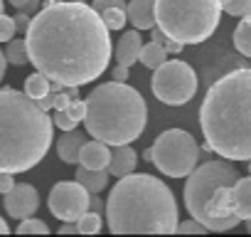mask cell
Segmentation results:
<instances>
[{
  "label": "cell",
  "mask_w": 251,
  "mask_h": 237,
  "mask_svg": "<svg viewBox=\"0 0 251 237\" xmlns=\"http://www.w3.org/2000/svg\"><path fill=\"white\" fill-rule=\"evenodd\" d=\"M54 94H57V91H54V89H50V91H47L45 96H40V99H37V104H40V109H45V111H50V109L54 106Z\"/></svg>",
  "instance_id": "e575fe53"
},
{
  "label": "cell",
  "mask_w": 251,
  "mask_h": 237,
  "mask_svg": "<svg viewBox=\"0 0 251 237\" xmlns=\"http://www.w3.org/2000/svg\"><path fill=\"white\" fill-rule=\"evenodd\" d=\"M76 183H81L89 193H101L108 185V173L106 171H99V168H84V166H79L76 168Z\"/></svg>",
  "instance_id": "ac0fdd59"
},
{
  "label": "cell",
  "mask_w": 251,
  "mask_h": 237,
  "mask_svg": "<svg viewBox=\"0 0 251 237\" xmlns=\"http://www.w3.org/2000/svg\"><path fill=\"white\" fill-rule=\"evenodd\" d=\"M23 13H27V15H35L37 10H40V0H27L25 3V8H20Z\"/></svg>",
  "instance_id": "f35d334b"
},
{
  "label": "cell",
  "mask_w": 251,
  "mask_h": 237,
  "mask_svg": "<svg viewBox=\"0 0 251 237\" xmlns=\"http://www.w3.org/2000/svg\"><path fill=\"white\" fill-rule=\"evenodd\" d=\"M74 3H89V0H74Z\"/></svg>",
  "instance_id": "7dc6e473"
},
{
  "label": "cell",
  "mask_w": 251,
  "mask_h": 237,
  "mask_svg": "<svg viewBox=\"0 0 251 237\" xmlns=\"http://www.w3.org/2000/svg\"><path fill=\"white\" fill-rule=\"evenodd\" d=\"M108 161H111V148H108V144H103V141H86L84 146H81V151H79V166H84V168H99V171H106V166H108Z\"/></svg>",
  "instance_id": "5bb4252c"
},
{
  "label": "cell",
  "mask_w": 251,
  "mask_h": 237,
  "mask_svg": "<svg viewBox=\"0 0 251 237\" xmlns=\"http://www.w3.org/2000/svg\"><path fill=\"white\" fill-rule=\"evenodd\" d=\"M5 67H8V59H5L3 52H0V82H3V77H5Z\"/></svg>",
  "instance_id": "b9f144b4"
},
{
  "label": "cell",
  "mask_w": 251,
  "mask_h": 237,
  "mask_svg": "<svg viewBox=\"0 0 251 237\" xmlns=\"http://www.w3.org/2000/svg\"><path fill=\"white\" fill-rule=\"evenodd\" d=\"M47 91H50V79H47L42 72H35V74L27 77V82H25V94H30L32 99H40V96H45Z\"/></svg>",
  "instance_id": "603a6c76"
},
{
  "label": "cell",
  "mask_w": 251,
  "mask_h": 237,
  "mask_svg": "<svg viewBox=\"0 0 251 237\" xmlns=\"http://www.w3.org/2000/svg\"><path fill=\"white\" fill-rule=\"evenodd\" d=\"M69 101H72V99L67 96V91H62V89H59V91L54 94V106H52V109H54V111H62V109H67V104H69Z\"/></svg>",
  "instance_id": "d590c367"
},
{
  "label": "cell",
  "mask_w": 251,
  "mask_h": 237,
  "mask_svg": "<svg viewBox=\"0 0 251 237\" xmlns=\"http://www.w3.org/2000/svg\"><path fill=\"white\" fill-rule=\"evenodd\" d=\"M136 166H138L136 151H133L128 144H121V146H113L111 161H108V166H106V173H108V176H116V178H123V176L133 173Z\"/></svg>",
  "instance_id": "7c38bea8"
},
{
  "label": "cell",
  "mask_w": 251,
  "mask_h": 237,
  "mask_svg": "<svg viewBox=\"0 0 251 237\" xmlns=\"http://www.w3.org/2000/svg\"><path fill=\"white\" fill-rule=\"evenodd\" d=\"M18 232L20 235H47L50 227H47V222H42L37 217H25V220H20Z\"/></svg>",
  "instance_id": "484cf974"
},
{
  "label": "cell",
  "mask_w": 251,
  "mask_h": 237,
  "mask_svg": "<svg viewBox=\"0 0 251 237\" xmlns=\"http://www.w3.org/2000/svg\"><path fill=\"white\" fill-rule=\"evenodd\" d=\"M151 89L158 101L168 106H182L197 94V74L182 59H165L160 67H155Z\"/></svg>",
  "instance_id": "9c48e42d"
},
{
  "label": "cell",
  "mask_w": 251,
  "mask_h": 237,
  "mask_svg": "<svg viewBox=\"0 0 251 237\" xmlns=\"http://www.w3.org/2000/svg\"><path fill=\"white\" fill-rule=\"evenodd\" d=\"M244 222H246V230L251 232V217H249V220H244Z\"/></svg>",
  "instance_id": "f6af8a7d"
},
{
  "label": "cell",
  "mask_w": 251,
  "mask_h": 237,
  "mask_svg": "<svg viewBox=\"0 0 251 237\" xmlns=\"http://www.w3.org/2000/svg\"><path fill=\"white\" fill-rule=\"evenodd\" d=\"M236 180H239V171L226 158L195 166V171L187 173V183H185V207H187V212L195 220L202 222L204 205L212 198V193L222 185H234Z\"/></svg>",
  "instance_id": "ba28073f"
},
{
  "label": "cell",
  "mask_w": 251,
  "mask_h": 237,
  "mask_svg": "<svg viewBox=\"0 0 251 237\" xmlns=\"http://www.w3.org/2000/svg\"><path fill=\"white\" fill-rule=\"evenodd\" d=\"M52 118L37 99L13 87L0 89V171H32L52 146Z\"/></svg>",
  "instance_id": "3957f363"
},
{
  "label": "cell",
  "mask_w": 251,
  "mask_h": 237,
  "mask_svg": "<svg viewBox=\"0 0 251 237\" xmlns=\"http://www.w3.org/2000/svg\"><path fill=\"white\" fill-rule=\"evenodd\" d=\"M3 55H5V59H8L10 64H15V67H23V64L30 62L25 40H8V47H5Z\"/></svg>",
  "instance_id": "44dd1931"
},
{
  "label": "cell",
  "mask_w": 251,
  "mask_h": 237,
  "mask_svg": "<svg viewBox=\"0 0 251 237\" xmlns=\"http://www.w3.org/2000/svg\"><path fill=\"white\" fill-rule=\"evenodd\" d=\"M10 232V227H8V222L3 220V217H0V235H8Z\"/></svg>",
  "instance_id": "7bdbcfd3"
},
{
  "label": "cell",
  "mask_w": 251,
  "mask_h": 237,
  "mask_svg": "<svg viewBox=\"0 0 251 237\" xmlns=\"http://www.w3.org/2000/svg\"><path fill=\"white\" fill-rule=\"evenodd\" d=\"M141 47H143V40H141V30H128L123 32L118 45H116V62L118 64H126L131 67L138 62V55H141Z\"/></svg>",
  "instance_id": "9a60e30c"
},
{
  "label": "cell",
  "mask_w": 251,
  "mask_h": 237,
  "mask_svg": "<svg viewBox=\"0 0 251 237\" xmlns=\"http://www.w3.org/2000/svg\"><path fill=\"white\" fill-rule=\"evenodd\" d=\"M101 207H103V203L99 200V193H89V210L91 212H101Z\"/></svg>",
  "instance_id": "74e56055"
},
{
  "label": "cell",
  "mask_w": 251,
  "mask_h": 237,
  "mask_svg": "<svg viewBox=\"0 0 251 237\" xmlns=\"http://www.w3.org/2000/svg\"><path fill=\"white\" fill-rule=\"evenodd\" d=\"M76 227H79L81 235H96V232H101V217H99V212L86 210V212L76 220Z\"/></svg>",
  "instance_id": "cb8c5ba5"
},
{
  "label": "cell",
  "mask_w": 251,
  "mask_h": 237,
  "mask_svg": "<svg viewBox=\"0 0 251 237\" xmlns=\"http://www.w3.org/2000/svg\"><path fill=\"white\" fill-rule=\"evenodd\" d=\"M84 104L86 111L81 121L86 126V136L108 146H121L141 139L148 124L146 99L126 82L99 84Z\"/></svg>",
  "instance_id": "5b68a950"
},
{
  "label": "cell",
  "mask_w": 251,
  "mask_h": 237,
  "mask_svg": "<svg viewBox=\"0 0 251 237\" xmlns=\"http://www.w3.org/2000/svg\"><path fill=\"white\" fill-rule=\"evenodd\" d=\"M128 79V67L126 64H116L113 67V82H126Z\"/></svg>",
  "instance_id": "8d00e7d4"
},
{
  "label": "cell",
  "mask_w": 251,
  "mask_h": 237,
  "mask_svg": "<svg viewBox=\"0 0 251 237\" xmlns=\"http://www.w3.org/2000/svg\"><path fill=\"white\" fill-rule=\"evenodd\" d=\"M138 59H141V64L143 67H148V69H155V67H160L165 59H168V52H165V47L160 45V42H148V45H143L141 47V55H138Z\"/></svg>",
  "instance_id": "d6986e66"
},
{
  "label": "cell",
  "mask_w": 251,
  "mask_h": 237,
  "mask_svg": "<svg viewBox=\"0 0 251 237\" xmlns=\"http://www.w3.org/2000/svg\"><path fill=\"white\" fill-rule=\"evenodd\" d=\"M153 40H155V42H160V45L165 47V52H168V55H180V52H182V47H185V45L175 42L173 37H168L160 28H155V30H153Z\"/></svg>",
  "instance_id": "4316f807"
},
{
  "label": "cell",
  "mask_w": 251,
  "mask_h": 237,
  "mask_svg": "<svg viewBox=\"0 0 251 237\" xmlns=\"http://www.w3.org/2000/svg\"><path fill=\"white\" fill-rule=\"evenodd\" d=\"M200 126L212 153L226 161L251 158V69H234L209 87Z\"/></svg>",
  "instance_id": "7a4b0ae2"
},
{
  "label": "cell",
  "mask_w": 251,
  "mask_h": 237,
  "mask_svg": "<svg viewBox=\"0 0 251 237\" xmlns=\"http://www.w3.org/2000/svg\"><path fill=\"white\" fill-rule=\"evenodd\" d=\"M153 3L155 0H131V3H126V20L136 30H153L155 28Z\"/></svg>",
  "instance_id": "4fadbf2b"
},
{
  "label": "cell",
  "mask_w": 251,
  "mask_h": 237,
  "mask_svg": "<svg viewBox=\"0 0 251 237\" xmlns=\"http://www.w3.org/2000/svg\"><path fill=\"white\" fill-rule=\"evenodd\" d=\"M25 35L35 69L62 87L89 84L111 62V35L86 3L50 0L30 18Z\"/></svg>",
  "instance_id": "6da1fadb"
},
{
  "label": "cell",
  "mask_w": 251,
  "mask_h": 237,
  "mask_svg": "<svg viewBox=\"0 0 251 237\" xmlns=\"http://www.w3.org/2000/svg\"><path fill=\"white\" fill-rule=\"evenodd\" d=\"M200 156L202 148L197 146L192 134L182 129H168L155 139V144L146 151L143 158L151 161L168 178H187V173L195 171Z\"/></svg>",
  "instance_id": "52a82bcc"
},
{
  "label": "cell",
  "mask_w": 251,
  "mask_h": 237,
  "mask_svg": "<svg viewBox=\"0 0 251 237\" xmlns=\"http://www.w3.org/2000/svg\"><path fill=\"white\" fill-rule=\"evenodd\" d=\"M52 124H57V129H62V131H72V129H76V121H74V118H72L64 109L54 114V121H52Z\"/></svg>",
  "instance_id": "f546056e"
},
{
  "label": "cell",
  "mask_w": 251,
  "mask_h": 237,
  "mask_svg": "<svg viewBox=\"0 0 251 237\" xmlns=\"http://www.w3.org/2000/svg\"><path fill=\"white\" fill-rule=\"evenodd\" d=\"M25 3H27V0H10V5H15L18 10H20V8H25Z\"/></svg>",
  "instance_id": "ee69618b"
},
{
  "label": "cell",
  "mask_w": 251,
  "mask_h": 237,
  "mask_svg": "<svg viewBox=\"0 0 251 237\" xmlns=\"http://www.w3.org/2000/svg\"><path fill=\"white\" fill-rule=\"evenodd\" d=\"M155 25L180 45H200L214 35L222 18L219 0H155Z\"/></svg>",
  "instance_id": "8992f818"
},
{
  "label": "cell",
  "mask_w": 251,
  "mask_h": 237,
  "mask_svg": "<svg viewBox=\"0 0 251 237\" xmlns=\"http://www.w3.org/2000/svg\"><path fill=\"white\" fill-rule=\"evenodd\" d=\"M249 176H251V158H249Z\"/></svg>",
  "instance_id": "c3c4849f"
},
{
  "label": "cell",
  "mask_w": 251,
  "mask_h": 237,
  "mask_svg": "<svg viewBox=\"0 0 251 237\" xmlns=\"http://www.w3.org/2000/svg\"><path fill=\"white\" fill-rule=\"evenodd\" d=\"M106 220L111 232H175L177 200L173 190L155 176L128 173L118 178L106 200Z\"/></svg>",
  "instance_id": "277c9868"
},
{
  "label": "cell",
  "mask_w": 251,
  "mask_h": 237,
  "mask_svg": "<svg viewBox=\"0 0 251 237\" xmlns=\"http://www.w3.org/2000/svg\"><path fill=\"white\" fill-rule=\"evenodd\" d=\"M99 18H101V23L106 25V30L111 32V30H121L126 23V8H106V10H101L99 13Z\"/></svg>",
  "instance_id": "7402d4cb"
},
{
  "label": "cell",
  "mask_w": 251,
  "mask_h": 237,
  "mask_svg": "<svg viewBox=\"0 0 251 237\" xmlns=\"http://www.w3.org/2000/svg\"><path fill=\"white\" fill-rule=\"evenodd\" d=\"M72 118H74V121L79 124L81 121V118H84V111H86V104L81 101V99H72L69 104H67V109H64Z\"/></svg>",
  "instance_id": "4dcf8cb0"
},
{
  "label": "cell",
  "mask_w": 251,
  "mask_h": 237,
  "mask_svg": "<svg viewBox=\"0 0 251 237\" xmlns=\"http://www.w3.org/2000/svg\"><path fill=\"white\" fill-rule=\"evenodd\" d=\"M15 185V178H13V173H5V171H0V193H8L10 188Z\"/></svg>",
  "instance_id": "836d02e7"
},
{
  "label": "cell",
  "mask_w": 251,
  "mask_h": 237,
  "mask_svg": "<svg viewBox=\"0 0 251 237\" xmlns=\"http://www.w3.org/2000/svg\"><path fill=\"white\" fill-rule=\"evenodd\" d=\"M62 91H67L69 99H79V87H62Z\"/></svg>",
  "instance_id": "60d3db41"
},
{
  "label": "cell",
  "mask_w": 251,
  "mask_h": 237,
  "mask_svg": "<svg viewBox=\"0 0 251 237\" xmlns=\"http://www.w3.org/2000/svg\"><path fill=\"white\" fill-rule=\"evenodd\" d=\"M175 232H190V235H202V232H209L200 220H195V217H190V220H185V222H177V227H175Z\"/></svg>",
  "instance_id": "f1b7e54d"
},
{
  "label": "cell",
  "mask_w": 251,
  "mask_h": 237,
  "mask_svg": "<svg viewBox=\"0 0 251 237\" xmlns=\"http://www.w3.org/2000/svg\"><path fill=\"white\" fill-rule=\"evenodd\" d=\"M234 47H236L244 57L251 59V13L239 20V25H236V30H234Z\"/></svg>",
  "instance_id": "ffe728a7"
},
{
  "label": "cell",
  "mask_w": 251,
  "mask_h": 237,
  "mask_svg": "<svg viewBox=\"0 0 251 237\" xmlns=\"http://www.w3.org/2000/svg\"><path fill=\"white\" fill-rule=\"evenodd\" d=\"M30 18H32V15H27V13L18 10V15L13 18V20H15V30H18V32H25V30H27V25H30Z\"/></svg>",
  "instance_id": "d6a6232c"
},
{
  "label": "cell",
  "mask_w": 251,
  "mask_h": 237,
  "mask_svg": "<svg viewBox=\"0 0 251 237\" xmlns=\"http://www.w3.org/2000/svg\"><path fill=\"white\" fill-rule=\"evenodd\" d=\"M219 5L226 15H234V18H244L251 13V0H219Z\"/></svg>",
  "instance_id": "d4e9b609"
},
{
  "label": "cell",
  "mask_w": 251,
  "mask_h": 237,
  "mask_svg": "<svg viewBox=\"0 0 251 237\" xmlns=\"http://www.w3.org/2000/svg\"><path fill=\"white\" fill-rule=\"evenodd\" d=\"M231 210L239 220H249L251 217V176L241 178L231 185Z\"/></svg>",
  "instance_id": "e0dca14e"
},
{
  "label": "cell",
  "mask_w": 251,
  "mask_h": 237,
  "mask_svg": "<svg viewBox=\"0 0 251 237\" xmlns=\"http://www.w3.org/2000/svg\"><path fill=\"white\" fill-rule=\"evenodd\" d=\"M106 8H126V0H94V10L101 13Z\"/></svg>",
  "instance_id": "1f68e13d"
},
{
  "label": "cell",
  "mask_w": 251,
  "mask_h": 237,
  "mask_svg": "<svg viewBox=\"0 0 251 237\" xmlns=\"http://www.w3.org/2000/svg\"><path fill=\"white\" fill-rule=\"evenodd\" d=\"M84 144H86V134H81V131H76V129L64 131V134L57 139V153H59V158H62L64 163L76 166L79 151H81Z\"/></svg>",
  "instance_id": "2e32d148"
},
{
  "label": "cell",
  "mask_w": 251,
  "mask_h": 237,
  "mask_svg": "<svg viewBox=\"0 0 251 237\" xmlns=\"http://www.w3.org/2000/svg\"><path fill=\"white\" fill-rule=\"evenodd\" d=\"M59 232H62V235H74V232H79V227H76V222H64V225L59 227Z\"/></svg>",
  "instance_id": "ab89813d"
},
{
  "label": "cell",
  "mask_w": 251,
  "mask_h": 237,
  "mask_svg": "<svg viewBox=\"0 0 251 237\" xmlns=\"http://www.w3.org/2000/svg\"><path fill=\"white\" fill-rule=\"evenodd\" d=\"M3 8H5V3H3V0H0V13H3Z\"/></svg>",
  "instance_id": "bcb514c9"
},
{
  "label": "cell",
  "mask_w": 251,
  "mask_h": 237,
  "mask_svg": "<svg viewBox=\"0 0 251 237\" xmlns=\"http://www.w3.org/2000/svg\"><path fill=\"white\" fill-rule=\"evenodd\" d=\"M50 212L62 222H76L89 210V190L76 180H62L50 190Z\"/></svg>",
  "instance_id": "30bf717a"
},
{
  "label": "cell",
  "mask_w": 251,
  "mask_h": 237,
  "mask_svg": "<svg viewBox=\"0 0 251 237\" xmlns=\"http://www.w3.org/2000/svg\"><path fill=\"white\" fill-rule=\"evenodd\" d=\"M15 20L13 18H5L3 13H0V42H8L15 37Z\"/></svg>",
  "instance_id": "83f0119b"
},
{
  "label": "cell",
  "mask_w": 251,
  "mask_h": 237,
  "mask_svg": "<svg viewBox=\"0 0 251 237\" xmlns=\"http://www.w3.org/2000/svg\"><path fill=\"white\" fill-rule=\"evenodd\" d=\"M5 212L15 220H25V217H32L40 207V195H37V188L30 185V183H18L13 185L8 193H5Z\"/></svg>",
  "instance_id": "8fae6325"
}]
</instances>
